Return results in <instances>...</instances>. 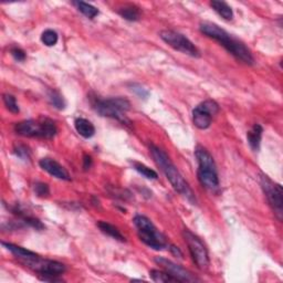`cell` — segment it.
Returning a JSON list of instances; mask_svg holds the SVG:
<instances>
[{"label": "cell", "instance_id": "cell-6", "mask_svg": "<svg viewBox=\"0 0 283 283\" xmlns=\"http://www.w3.org/2000/svg\"><path fill=\"white\" fill-rule=\"evenodd\" d=\"M133 223L137 229L138 238L146 246L154 250H162L167 247L165 236L155 227L150 218L143 215H137L134 217Z\"/></svg>", "mask_w": 283, "mask_h": 283}, {"label": "cell", "instance_id": "cell-19", "mask_svg": "<svg viewBox=\"0 0 283 283\" xmlns=\"http://www.w3.org/2000/svg\"><path fill=\"white\" fill-rule=\"evenodd\" d=\"M98 227L100 228V230L102 231V233L107 235V236H110L112 237L113 239H115V240H118V241H121V242H124L125 241V237H124L122 234H121V231L118 230L115 226H113L109 223H106V222H99L98 223Z\"/></svg>", "mask_w": 283, "mask_h": 283}, {"label": "cell", "instance_id": "cell-23", "mask_svg": "<svg viewBox=\"0 0 283 283\" xmlns=\"http://www.w3.org/2000/svg\"><path fill=\"white\" fill-rule=\"evenodd\" d=\"M133 167L135 171H137L139 174L143 175L144 177H146L147 179H157L158 175L155 171H153L152 168L147 167L146 165L138 162H133Z\"/></svg>", "mask_w": 283, "mask_h": 283}, {"label": "cell", "instance_id": "cell-31", "mask_svg": "<svg viewBox=\"0 0 283 283\" xmlns=\"http://www.w3.org/2000/svg\"><path fill=\"white\" fill-rule=\"evenodd\" d=\"M171 250H172V251H173V252H174L175 254H176V256H177V254H178V257H180V258H182L183 253H182V252H180V250H179V249H178V248H176V247L172 246V247H171Z\"/></svg>", "mask_w": 283, "mask_h": 283}, {"label": "cell", "instance_id": "cell-9", "mask_svg": "<svg viewBox=\"0 0 283 283\" xmlns=\"http://www.w3.org/2000/svg\"><path fill=\"white\" fill-rule=\"evenodd\" d=\"M183 236L186 243H187L190 256L197 267L200 270H206L209 267V254L205 245H203L199 238L188 229H185L183 231Z\"/></svg>", "mask_w": 283, "mask_h": 283}, {"label": "cell", "instance_id": "cell-22", "mask_svg": "<svg viewBox=\"0 0 283 283\" xmlns=\"http://www.w3.org/2000/svg\"><path fill=\"white\" fill-rule=\"evenodd\" d=\"M48 98L50 103L52 104L55 109L58 110H64L65 109V101L63 99V96H62L58 91H55V90H50L49 93H48Z\"/></svg>", "mask_w": 283, "mask_h": 283}, {"label": "cell", "instance_id": "cell-28", "mask_svg": "<svg viewBox=\"0 0 283 283\" xmlns=\"http://www.w3.org/2000/svg\"><path fill=\"white\" fill-rule=\"evenodd\" d=\"M10 53L14 56V59L17 61H25L26 60V52L19 47H13L10 49Z\"/></svg>", "mask_w": 283, "mask_h": 283}, {"label": "cell", "instance_id": "cell-16", "mask_svg": "<svg viewBox=\"0 0 283 283\" xmlns=\"http://www.w3.org/2000/svg\"><path fill=\"white\" fill-rule=\"evenodd\" d=\"M77 132L84 138H91L95 134V127L93 124L87 118L79 117L75 122Z\"/></svg>", "mask_w": 283, "mask_h": 283}, {"label": "cell", "instance_id": "cell-30", "mask_svg": "<svg viewBox=\"0 0 283 283\" xmlns=\"http://www.w3.org/2000/svg\"><path fill=\"white\" fill-rule=\"evenodd\" d=\"M91 166H92V157L89 155H84V160H83L84 171H88V169L91 168Z\"/></svg>", "mask_w": 283, "mask_h": 283}, {"label": "cell", "instance_id": "cell-29", "mask_svg": "<svg viewBox=\"0 0 283 283\" xmlns=\"http://www.w3.org/2000/svg\"><path fill=\"white\" fill-rule=\"evenodd\" d=\"M131 90L134 93H136L140 99H146L147 96H149V91H147V90L144 89L142 86H139V84H136V83L131 84Z\"/></svg>", "mask_w": 283, "mask_h": 283}, {"label": "cell", "instance_id": "cell-14", "mask_svg": "<svg viewBox=\"0 0 283 283\" xmlns=\"http://www.w3.org/2000/svg\"><path fill=\"white\" fill-rule=\"evenodd\" d=\"M263 127L260 124H254L252 128L247 133V139L248 143L250 145L251 150L254 152H258L260 149V144H261Z\"/></svg>", "mask_w": 283, "mask_h": 283}, {"label": "cell", "instance_id": "cell-24", "mask_svg": "<svg viewBox=\"0 0 283 283\" xmlns=\"http://www.w3.org/2000/svg\"><path fill=\"white\" fill-rule=\"evenodd\" d=\"M41 41L46 44L47 47H53L58 42V33L52 29H48L42 32Z\"/></svg>", "mask_w": 283, "mask_h": 283}, {"label": "cell", "instance_id": "cell-4", "mask_svg": "<svg viewBox=\"0 0 283 283\" xmlns=\"http://www.w3.org/2000/svg\"><path fill=\"white\" fill-rule=\"evenodd\" d=\"M91 105L96 113L101 116L111 117L128 125L129 120L126 117V112L131 109V103L124 98L101 99L99 96L90 98Z\"/></svg>", "mask_w": 283, "mask_h": 283}, {"label": "cell", "instance_id": "cell-20", "mask_svg": "<svg viewBox=\"0 0 283 283\" xmlns=\"http://www.w3.org/2000/svg\"><path fill=\"white\" fill-rule=\"evenodd\" d=\"M73 5L76 6L80 13H82L89 19H94L95 17L99 15V9L95 8L94 6L90 5V4L83 3V2H75L73 3Z\"/></svg>", "mask_w": 283, "mask_h": 283}, {"label": "cell", "instance_id": "cell-25", "mask_svg": "<svg viewBox=\"0 0 283 283\" xmlns=\"http://www.w3.org/2000/svg\"><path fill=\"white\" fill-rule=\"evenodd\" d=\"M4 103L6 105V107L11 112V113H15V114H17V113H19V106H18V103H17V101H16V98L14 95H11V94H4Z\"/></svg>", "mask_w": 283, "mask_h": 283}, {"label": "cell", "instance_id": "cell-8", "mask_svg": "<svg viewBox=\"0 0 283 283\" xmlns=\"http://www.w3.org/2000/svg\"><path fill=\"white\" fill-rule=\"evenodd\" d=\"M260 185H261L271 208L273 209L275 217L278 218L279 222H281L283 217V192L281 185L272 182L265 175H261V177H260Z\"/></svg>", "mask_w": 283, "mask_h": 283}, {"label": "cell", "instance_id": "cell-13", "mask_svg": "<svg viewBox=\"0 0 283 283\" xmlns=\"http://www.w3.org/2000/svg\"><path fill=\"white\" fill-rule=\"evenodd\" d=\"M39 165H40L43 171L49 173L51 176L62 180H71L70 174L67 173L66 169L62 165H60L58 162L52 160V158H42V160L39 162Z\"/></svg>", "mask_w": 283, "mask_h": 283}, {"label": "cell", "instance_id": "cell-2", "mask_svg": "<svg viewBox=\"0 0 283 283\" xmlns=\"http://www.w3.org/2000/svg\"><path fill=\"white\" fill-rule=\"evenodd\" d=\"M150 151L154 161L156 162L157 165L161 167L163 173L165 174L169 183L172 184L173 188L191 203H196L195 194L192 192L188 183L184 179L176 166L174 165L171 158L166 154V152L154 144L150 145Z\"/></svg>", "mask_w": 283, "mask_h": 283}, {"label": "cell", "instance_id": "cell-12", "mask_svg": "<svg viewBox=\"0 0 283 283\" xmlns=\"http://www.w3.org/2000/svg\"><path fill=\"white\" fill-rule=\"evenodd\" d=\"M155 262L161 265V267L171 274L172 276H174L175 279L177 280V282H196L199 281V279L196 278V276L192 274L191 272H189L188 270H186L185 268H183L182 265L174 263L171 260H168L166 258L163 257H156L155 258Z\"/></svg>", "mask_w": 283, "mask_h": 283}, {"label": "cell", "instance_id": "cell-26", "mask_svg": "<svg viewBox=\"0 0 283 283\" xmlns=\"http://www.w3.org/2000/svg\"><path fill=\"white\" fill-rule=\"evenodd\" d=\"M14 153L18 156L19 158L24 161H27L30 158V151L25 145H17L14 149Z\"/></svg>", "mask_w": 283, "mask_h": 283}, {"label": "cell", "instance_id": "cell-17", "mask_svg": "<svg viewBox=\"0 0 283 283\" xmlns=\"http://www.w3.org/2000/svg\"><path fill=\"white\" fill-rule=\"evenodd\" d=\"M117 14L120 15L123 19L127 21H138L140 19V10L135 5H125L123 7L118 8Z\"/></svg>", "mask_w": 283, "mask_h": 283}, {"label": "cell", "instance_id": "cell-21", "mask_svg": "<svg viewBox=\"0 0 283 283\" xmlns=\"http://www.w3.org/2000/svg\"><path fill=\"white\" fill-rule=\"evenodd\" d=\"M151 278L153 281L158 282V283H167V282H177V280L166 272L165 270H151Z\"/></svg>", "mask_w": 283, "mask_h": 283}, {"label": "cell", "instance_id": "cell-11", "mask_svg": "<svg viewBox=\"0 0 283 283\" xmlns=\"http://www.w3.org/2000/svg\"><path fill=\"white\" fill-rule=\"evenodd\" d=\"M219 112V105L213 100H206L192 110V122L199 129H207L211 125L213 117Z\"/></svg>", "mask_w": 283, "mask_h": 283}, {"label": "cell", "instance_id": "cell-1", "mask_svg": "<svg viewBox=\"0 0 283 283\" xmlns=\"http://www.w3.org/2000/svg\"><path fill=\"white\" fill-rule=\"evenodd\" d=\"M199 29L203 35L219 42L230 54H233L237 60L241 61L242 63L248 65H252L254 63L251 51L246 47V44L229 35L227 31L220 28L218 25L209 21H203L200 24Z\"/></svg>", "mask_w": 283, "mask_h": 283}, {"label": "cell", "instance_id": "cell-18", "mask_svg": "<svg viewBox=\"0 0 283 283\" xmlns=\"http://www.w3.org/2000/svg\"><path fill=\"white\" fill-rule=\"evenodd\" d=\"M210 6L211 8L216 11L220 17H223L225 20H231L234 18V11L227 3L213 0V2H210Z\"/></svg>", "mask_w": 283, "mask_h": 283}, {"label": "cell", "instance_id": "cell-7", "mask_svg": "<svg viewBox=\"0 0 283 283\" xmlns=\"http://www.w3.org/2000/svg\"><path fill=\"white\" fill-rule=\"evenodd\" d=\"M160 37L162 40L167 43L169 47L173 49L183 52L185 54H188L194 58H199L200 52L198 48L192 43L187 37L179 32H176L174 30H163L160 33Z\"/></svg>", "mask_w": 283, "mask_h": 283}, {"label": "cell", "instance_id": "cell-3", "mask_svg": "<svg viewBox=\"0 0 283 283\" xmlns=\"http://www.w3.org/2000/svg\"><path fill=\"white\" fill-rule=\"evenodd\" d=\"M195 155L198 162L197 176L199 183L203 188L210 191H218L219 176L214 157L211 156L210 153L201 146H197Z\"/></svg>", "mask_w": 283, "mask_h": 283}, {"label": "cell", "instance_id": "cell-10", "mask_svg": "<svg viewBox=\"0 0 283 283\" xmlns=\"http://www.w3.org/2000/svg\"><path fill=\"white\" fill-rule=\"evenodd\" d=\"M26 267L36 271L40 275H60L65 272V265L54 260L42 259L40 256L20 261Z\"/></svg>", "mask_w": 283, "mask_h": 283}, {"label": "cell", "instance_id": "cell-27", "mask_svg": "<svg viewBox=\"0 0 283 283\" xmlns=\"http://www.w3.org/2000/svg\"><path fill=\"white\" fill-rule=\"evenodd\" d=\"M33 189H35L36 195L41 198L48 197L50 194L49 186L44 183H36L35 186H33Z\"/></svg>", "mask_w": 283, "mask_h": 283}, {"label": "cell", "instance_id": "cell-5", "mask_svg": "<svg viewBox=\"0 0 283 283\" xmlns=\"http://www.w3.org/2000/svg\"><path fill=\"white\" fill-rule=\"evenodd\" d=\"M15 132L25 137H39V138H53L58 128L55 123L48 117H39L38 120H26L17 123Z\"/></svg>", "mask_w": 283, "mask_h": 283}, {"label": "cell", "instance_id": "cell-15", "mask_svg": "<svg viewBox=\"0 0 283 283\" xmlns=\"http://www.w3.org/2000/svg\"><path fill=\"white\" fill-rule=\"evenodd\" d=\"M2 245H3L6 249H7V250H9L11 253H13L15 257L18 258V259L20 260V261H22V260L32 259V258L38 257V254H37V253L32 252V251H30V250H27V249L22 248V247H19V246H17V245H14V243L3 241V242H2Z\"/></svg>", "mask_w": 283, "mask_h": 283}]
</instances>
